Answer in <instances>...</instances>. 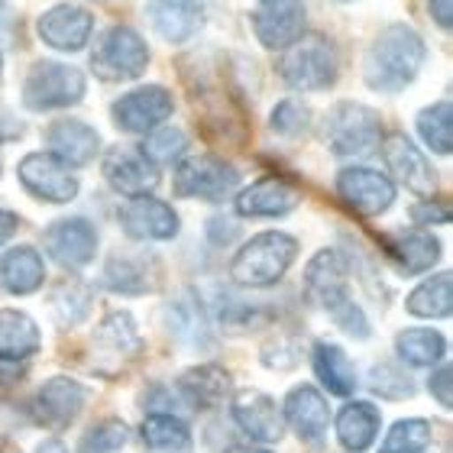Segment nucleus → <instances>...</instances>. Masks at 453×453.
Wrapping results in <instances>:
<instances>
[{"label": "nucleus", "mask_w": 453, "mask_h": 453, "mask_svg": "<svg viewBox=\"0 0 453 453\" xmlns=\"http://www.w3.org/2000/svg\"><path fill=\"white\" fill-rule=\"evenodd\" d=\"M279 75L292 88H302V91H324V88H331L337 81L334 46L324 36H318V33L295 39L288 52L279 58Z\"/></svg>", "instance_id": "nucleus-3"}, {"label": "nucleus", "mask_w": 453, "mask_h": 453, "mask_svg": "<svg viewBox=\"0 0 453 453\" xmlns=\"http://www.w3.org/2000/svg\"><path fill=\"white\" fill-rule=\"evenodd\" d=\"M146 65H150V49H146L140 33H133L130 27H113L91 56V68L104 81L140 78Z\"/></svg>", "instance_id": "nucleus-6"}, {"label": "nucleus", "mask_w": 453, "mask_h": 453, "mask_svg": "<svg viewBox=\"0 0 453 453\" xmlns=\"http://www.w3.org/2000/svg\"><path fill=\"white\" fill-rule=\"evenodd\" d=\"M172 95L165 88L150 85V88H136L130 95H123L117 104H113V123L127 133H150L156 130L165 117L172 113Z\"/></svg>", "instance_id": "nucleus-10"}, {"label": "nucleus", "mask_w": 453, "mask_h": 453, "mask_svg": "<svg viewBox=\"0 0 453 453\" xmlns=\"http://www.w3.org/2000/svg\"><path fill=\"white\" fill-rule=\"evenodd\" d=\"M285 421L292 425V431L302 441L314 444V441H321L327 434L331 411H327V402L314 386H295L288 392V398H285Z\"/></svg>", "instance_id": "nucleus-22"}, {"label": "nucleus", "mask_w": 453, "mask_h": 453, "mask_svg": "<svg viewBox=\"0 0 453 453\" xmlns=\"http://www.w3.org/2000/svg\"><path fill=\"white\" fill-rule=\"evenodd\" d=\"M188 150V140L185 133L175 130V127H165V130H152L142 142V156L152 162V165H165V162H175L185 156Z\"/></svg>", "instance_id": "nucleus-36"}, {"label": "nucleus", "mask_w": 453, "mask_h": 453, "mask_svg": "<svg viewBox=\"0 0 453 453\" xmlns=\"http://www.w3.org/2000/svg\"><path fill=\"white\" fill-rule=\"evenodd\" d=\"M236 425L243 427L246 434L253 437V441H263V444H275V441H282V415H279V408L275 402L265 392H256V388H243V392H236L234 405Z\"/></svg>", "instance_id": "nucleus-17"}, {"label": "nucleus", "mask_w": 453, "mask_h": 453, "mask_svg": "<svg viewBox=\"0 0 453 453\" xmlns=\"http://www.w3.org/2000/svg\"><path fill=\"white\" fill-rule=\"evenodd\" d=\"M295 256H298L295 236L269 230V234H259L250 243H243V250L230 263V279L243 288H269L288 273Z\"/></svg>", "instance_id": "nucleus-2"}, {"label": "nucleus", "mask_w": 453, "mask_h": 453, "mask_svg": "<svg viewBox=\"0 0 453 453\" xmlns=\"http://www.w3.org/2000/svg\"><path fill=\"white\" fill-rule=\"evenodd\" d=\"M314 369H318L321 382L331 388L334 395H340V398L353 395V388H357V369H353L349 357L340 347H334V343H318V347H314Z\"/></svg>", "instance_id": "nucleus-30"}, {"label": "nucleus", "mask_w": 453, "mask_h": 453, "mask_svg": "<svg viewBox=\"0 0 453 453\" xmlns=\"http://www.w3.org/2000/svg\"><path fill=\"white\" fill-rule=\"evenodd\" d=\"M372 388H376V392H382L386 398H395V402L415 392L411 379L402 376L395 366H376V372H372Z\"/></svg>", "instance_id": "nucleus-40"}, {"label": "nucleus", "mask_w": 453, "mask_h": 453, "mask_svg": "<svg viewBox=\"0 0 453 453\" xmlns=\"http://www.w3.org/2000/svg\"><path fill=\"white\" fill-rule=\"evenodd\" d=\"M425 62V42L415 29L388 27L379 33L366 56V85L372 91L395 95L415 81L418 68Z\"/></svg>", "instance_id": "nucleus-1"}, {"label": "nucleus", "mask_w": 453, "mask_h": 453, "mask_svg": "<svg viewBox=\"0 0 453 453\" xmlns=\"http://www.w3.org/2000/svg\"><path fill=\"white\" fill-rule=\"evenodd\" d=\"M46 140L62 165H88L101 150V136L81 120H56L49 127Z\"/></svg>", "instance_id": "nucleus-23"}, {"label": "nucleus", "mask_w": 453, "mask_h": 453, "mask_svg": "<svg viewBox=\"0 0 453 453\" xmlns=\"http://www.w3.org/2000/svg\"><path fill=\"white\" fill-rule=\"evenodd\" d=\"M136 349H140V334H136V324H133L130 314H107L95 334L97 363L107 369V376H113L120 366H127L136 357Z\"/></svg>", "instance_id": "nucleus-16"}, {"label": "nucleus", "mask_w": 453, "mask_h": 453, "mask_svg": "<svg viewBox=\"0 0 453 453\" xmlns=\"http://www.w3.org/2000/svg\"><path fill=\"white\" fill-rule=\"evenodd\" d=\"M382 152H386L388 169L395 172V179L402 181V185H408V191H415V195H421V198H431V195H434L437 191L434 169L427 165L421 150H418L408 136L392 133V136L386 140V146H382Z\"/></svg>", "instance_id": "nucleus-15"}, {"label": "nucleus", "mask_w": 453, "mask_h": 453, "mask_svg": "<svg viewBox=\"0 0 453 453\" xmlns=\"http://www.w3.org/2000/svg\"><path fill=\"white\" fill-rule=\"evenodd\" d=\"M39 349V327L23 311H0V359H27Z\"/></svg>", "instance_id": "nucleus-28"}, {"label": "nucleus", "mask_w": 453, "mask_h": 453, "mask_svg": "<svg viewBox=\"0 0 453 453\" xmlns=\"http://www.w3.org/2000/svg\"><path fill=\"white\" fill-rule=\"evenodd\" d=\"M46 279V265L33 246H13L0 256V285L10 295H33Z\"/></svg>", "instance_id": "nucleus-25"}, {"label": "nucleus", "mask_w": 453, "mask_h": 453, "mask_svg": "<svg viewBox=\"0 0 453 453\" xmlns=\"http://www.w3.org/2000/svg\"><path fill=\"white\" fill-rule=\"evenodd\" d=\"M427 441H431V425L425 418H405V421L392 425L379 453H421Z\"/></svg>", "instance_id": "nucleus-35"}, {"label": "nucleus", "mask_w": 453, "mask_h": 453, "mask_svg": "<svg viewBox=\"0 0 453 453\" xmlns=\"http://www.w3.org/2000/svg\"><path fill=\"white\" fill-rule=\"evenodd\" d=\"M107 282L117 292H127V295H140L146 288H152L150 273L142 269V263H136L130 256H113L111 263H107Z\"/></svg>", "instance_id": "nucleus-37"}, {"label": "nucleus", "mask_w": 453, "mask_h": 453, "mask_svg": "<svg viewBox=\"0 0 453 453\" xmlns=\"http://www.w3.org/2000/svg\"><path fill=\"white\" fill-rule=\"evenodd\" d=\"M392 259L405 275H418L431 269V265L441 259V243H437L431 234H421V230H408V234L392 236Z\"/></svg>", "instance_id": "nucleus-26"}, {"label": "nucleus", "mask_w": 453, "mask_h": 453, "mask_svg": "<svg viewBox=\"0 0 453 453\" xmlns=\"http://www.w3.org/2000/svg\"><path fill=\"white\" fill-rule=\"evenodd\" d=\"M302 191L282 179H259L236 195V211L243 218H282L298 208Z\"/></svg>", "instance_id": "nucleus-21"}, {"label": "nucleus", "mask_w": 453, "mask_h": 453, "mask_svg": "<svg viewBox=\"0 0 453 453\" xmlns=\"http://www.w3.org/2000/svg\"><path fill=\"white\" fill-rule=\"evenodd\" d=\"M240 172L230 162L218 156H198V159H185L175 169V195L181 198H204V201H224L234 195Z\"/></svg>", "instance_id": "nucleus-7"}, {"label": "nucleus", "mask_w": 453, "mask_h": 453, "mask_svg": "<svg viewBox=\"0 0 453 453\" xmlns=\"http://www.w3.org/2000/svg\"><path fill=\"white\" fill-rule=\"evenodd\" d=\"M265 4H273V0H265Z\"/></svg>", "instance_id": "nucleus-47"}, {"label": "nucleus", "mask_w": 453, "mask_h": 453, "mask_svg": "<svg viewBox=\"0 0 453 453\" xmlns=\"http://www.w3.org/2000/svg\"><path fill=\"white\" fill-rule=\"evenodd\" d=\"M85 402H88V388L81 386V382H75V379H68V376H56L36 392L33 411H36L39 425L65 427L81 415Z\"/></svg>", "instance_id": "nucleus-13"}, {"label": "nucleus", "mask_w": 453, "mask_h": 453, "mask_svg": "<svg viewBox=\"0 0 453 453\" xmlns=\"http://www.w3.org/2000/svg\"><path fill=\"white\" fill-rule=\"evenodd\" d=\"M337 191L349 208L366 214V218H376V214L388 211L395 201V185L382 172L372 169H343L337 175Z\"/></svg>", "instance_id": "nucleus-11"}, {"label": "nucleus", "mask_w": 453, "mask_h": 453, "mask_svg": "<svg viewBox=\"0 0 453 453\" xmlns=\"http://www.w3.org/2000/svg\"><path fill=\"white\" fill-rule=\"evenodd\" d=\"M304 292H308V298L318 308H324V311L331 314V318L343 304H349L347 263H343V256L337 250H321L308 263V269H304Z\"/></svg>", "instance_id": "nucleus-9"}, {"label": "nucleus", "mask_w": 453, "mask_h": 453, "mask_svg": "<svg viewBox=\"0 0 453 453\" xmlns=\"http://www.w3.org/2000/svg\"><path fill=\"white\" fill-rule=\"evenodd\" d=\"M91 29H95V17L85 7H75V4H58V7H52L49 13L39 17L42 42L52 49H62V52L85 46Z\"/></svg>", "instance_id": "nucleus-19"}, {"label": "nucleus", "mask_w": 453, "mask_h": 453, "mask_svg": "<svg viewBox=\"0 0 453 453\" xmlns=\"http://www.w3.org/2000/svg\"><path fill=\"white\" fill-rule=\"evenodd\" d=\"M324 140L337 156H363L382 140V117L372 107L340 104L324 123Z\"/></svg>", "instance_id": "nucleus-5"}, {"label": "nucleus", "mask_w": 453, "mask_h": 453, "mask_svg": "<svg viewBox=\"0 0 453 453\" xmlns=\"http://www.w3.org/2000/svg\"><path fill=\"white\" fill-rule=\"evenodd\" d=\"M226 453H269V450H253V447H234V450H226Z\"/></svg>", "instance_id": "nucleus-46"}, {"label": "nucleus", "mask_w": 453, "mask_h": 453, "mask_svg": "<svg viewBox=\"0 0 453 453\" xmlns=\"http://www.w3.org/2000/svg\"><path fill=\"white\" fill-rule=\"evenodd\" d=\"M379 434V411L376 405H369V402H353L340 411L337 418V437L340 444L347 447V450L359 453L366 450Z\"/></svg>", "instance_id": "nucleus-29"}, {"label": "nucleus", "mask_w": 453, "mask_h": 453, "mask_svg": "<svg viewBox=\"0 0 453 453\" xmlns=\"http://www.w3.org/2000/svg\"><path fill=\"white\" fill-rule=\"evenodd\" d=\"M36 453H65V447L58 444V441H46L42 447H36Z\"/></svg>", "instance_id": "nucleus-45"}, {"label": "nucleus", "mask_w": 453, "mask_h": 453, "mask_svg": "<svg viewBox=\"0 0 453 453\" xmlns=\"http://www.w3.org/2000/svg\"><path fill=\"white\" fill-rule=\"evenodd\" d=\"M431 17L441 29L453 27V0H431Z\"/></svg>", "instance_id": "nucleus-42"}, {"label": "nucleus", "mask_w": 453, "mask_h": 453, "mask_svg": "<svg viewBox=\"0 0 453 453\" xmlns=\"http://www.w3.org/2000/svg\"><path fill=\"white\" fill-rule=\"evenodd\" d=\"M418 133L427 142V150H434L437 156H450L453 150V117L450 104H434L418 113Z\"/></svg>", "instance_id": "nucleus-34"}, {"label": "nucleus", "mask_w": 453, "mask_h": 453, "mask_svg": "<svg viewBox=\"0 0 453 453\" xmlns=\"http://www.w3.org/2000/svg\"><path fill=\"white\" fill-rule=\"evenodd\" d=\"M104 179L111 181L113 191L130 195V198H140V195H150V191L159 185V165H152L142 152L117 146V150L107 152Z\"/></svg>", "instance_id": "nucleus-14"}, {"label": "nucleus", "mask_w": 453, "mask_h": 453, "mask_svg": "<svg viewBox=\"0 0 453 453\" xmlns=\"http://www.w3.org/2000/svg\"><path fill=\"white\" fill-rule=\"evenodd\" d=\"M450 386H453V369L441 366L434 376H431V395H434L444 408H450V402H453V388Z\"/></svg>", "instance_id": "nucleus-41"}, {"label": "nucleus", "mask_w": 453, "mask_h": 453, "mask_svg": "<svg viewBox=\"0 0 453 453\" xmlns=\"http://www.w3.org/2000/svg\"><path fill=\"white\" fill-rule=\"evenodd\" d=\"M85 97V78L81 72L62 62H36L29 68L23 85V104L29 111H56L72 107Z\"/></svg>", "instance_id": "nucleus-4"}, {"label": "nucleus", "mask_w": 453, "mask_h": 453, "mask_svg": "<svg viewBox=\"0 0 453 453\" xmlns=\"http://www.w3.org/2000/svg\"><path fill=\"white\" fill-rule=\"evenodd\" d=\"M17 226H19L17 214H10V211L0 208V246H4L10 240V236L17 234Z\"/></svg>", "instance_id": "nucleus-43"}, {"label": "nucleus", "mask_w": 453, "mask_h": 453, "mask_svg": "<svg viewBox=\"0 0 453 453\" xmlns=\"http://www.w3.org/2000/svg\"><path fill=\"white\" fill-rule=\"evenodd\" d=\"M130 441V431L123 421H101L81 437V444H78V453H120Z\"/></svg>", "instance_id": "nucleus-38"}, {"label": "nucleus", "mask_w": 453, "mask_h": 453, "mask_svg": "<svg viewBox=\"0 0 453 453\" xmlns=\"http://www.w3.org/2000/svg\"><path fill=\"white\" fill-rule=\"evenodd\" d=\"M46 250L56 263L68 269H81L97 253V230L85 218H65L46 230Z\"/></svg>", "instance_id": "nucleus-12"}, {"label": "nucleus", "mask_w": 453, "mask_h": 453, "mask_svg": "<svg viewBox=\"0 0 453 453\" xmlns=\"http://www.w3.org/2000/svg\"><path fill=\"white\" fill-rule=\"evenodd\" d=\"M450 218V214H447V208H415V220H441V224H444V220Z\"/></svg>", "instance_id": "nucleus-44"}, {"label": "nucleus", "mask_w": 453, "mask_h": 453, "mask_svg": "<svg viewBox=\"0 0 453 453\" xmlns=\"http://www.w3.org/2000/svg\"><path fill=\"white\" fill-rule=\"evenodd\" d=\"M146 13H150L156 33L169 42H185L204 23V13L195 0H152Z\"/></svg>", "instance_id": "nucleus-24"}, {"label": "nucleus", "mask_w": 453, "mask_h": 453, "mask_svg": "<svg viewBox=\"0 0 453 453\" xmlns=\"http://www.w3.org/2000/svg\"><path fill=\"white\" fill-rule=\"evenodd\" d=\"M308 120H311V111L298 101H282L273 111V130L282 136H298L302 130H308Z\"/></svg>", "instance_id": "nucleus-39"}, {"label": "nucleus", "mask_w": 453, "mask_h": 453, "mask_svg": "<svg viewBox=\"0 0 453 453\" xmlns=\"http://www.w3.org/2000/svg\"><path fill=\"white\" fill-rule=\"evenodd\" d=\"M120 226L133 240H172L179 234V218L165 201L140 195L120 211Z\"/></svg>", "instance_id": "nucleus-18"}, {"label": "nucleus", "mask_w": 453, "mask_h": 453, "mask_svg": "<svg viewBox=\"0 0 453 453\" xmlns=\"http://www.w3.org/2000/svg\"><path fill=\"white\" fill-rule=\"evenodd\" d=\"M453 308V275L441 273L408 295V311L415 318H447Z\"/></svg>", "instance_id": "nucleus-31"}, {"label": "nucleus", "mask_w": 453, "mask_h": 453, "mask_svg": "<svg viewBox=\"0 0 453 453\" xmlns=\"http://www.w3.org/2000/svg\"><path fill=\"white\" fill-rule=\"evenodd\" d=\"M179 392L185 395V402L195 408H214L220 405L230 392V376L218 366H198L188 369L179 379Z\"/></svg>", "instance_id": "nucleus-27"}, {"label": "nucleus", "mask_w": 453, "mask_h": 453, "mask_svg": "<svg viewBox=\"0 0 453 453\" xmlns=\"http://www.w3.org/2000/svg\"><path fill=\"white\" fill-rule=\"evenodd\" d=\"M253 29L263 46L288 49L304 33V4L302 0H273L253 17Z\"/></svg>", "instance_id": "nucleus-20"}, {"label": "nucleus", "mask_w": 453, "mask_h": 453, "mask_svg": "<svg viewBox=\"0 0 453 453\" xmlns=\"http://www.w3.org/2000/svg\"><path fill=\"white\" fill-rule=\"evenodd\" d=\"M23 188L39 201H52V204H68V201L78 195V181L75 175L56 159V156H46V152H33L19 162L17 169Z\"/></svg>", "instance_id": "nucleus-8"}, {"label": "nucleus", "mask_w": 453, "mask_h": 453, "mask_svg": "<svg viewBox=\"0 0 453 453\" xmlns=\"http://www.w3.org/2000/svg\"><path fill=\"white\" fill-rule=\"evenodd\" d=\"M395 347L398 357L411 366H434L437 359L447 353V340L437 331H427V327H411V331L398 334Z\"/></svg>", "instance_id": "nucleus-33"}, {"label": "nucleus", "mask_w": 453, "mask_h": 453, "mask_svg": "<svg viewBox=\"0 0 453 453\" xmlns=\"http://www.w3.org/2000/svg\"><path fill=\"white\" fill-rule=\"evenodd\" d=\"M142 441L159 453L191 450V431L175 415H150L142 421Z\"/></svg>", "instance_id": "nucleus-32"}]
</instances>
